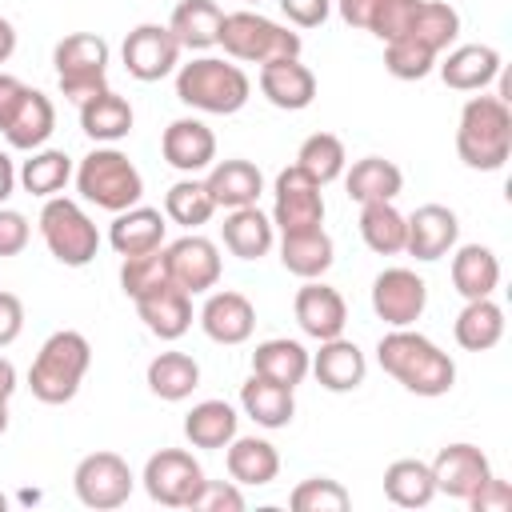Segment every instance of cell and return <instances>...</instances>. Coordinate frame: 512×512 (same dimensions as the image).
Segmentation results:
<instances>
[{
    "label": "cell",
    "mask_w": 512,
    "mask_h": 512,
    "mask_svg": "<svg viewBox=\"0 0 512 512\" xmlns=\"http://www.w3.org/2000/svg\"><path fill=\"white\" fill-rule=\"evenodd\" d=\"M76 192H80L88 204H96V208H104V212L116 216V212L140 204V196H144V176H140V168H136L120 148L104 144V148H92V152L76 164Z\"/></svg>",
    "instance_id": "5b68a950"
},
{
    "label": "cell",
    "mask_w": 512,
    "mask_h": 512,
    "mask_svg": "<svg viewBox=\"0 0 512 512\" xmlns=\"http://www.w3.org/2000/svg\"><path fill=\"white\" fill-rule=\"evenodd\" d=\"M464 504H468V508H476V512H508V508H512V484H508V480H500V476L492 472V476H488V480H484V484H480Z\"/></svg>",
    "instance_id": "816d5d0a"
},
{
    "label": "cell",
    "mask_w": 512,
    "mask_h": 512,
    "mask_svg": "<svg viewBox=\"0 0 512 512\" xmlns=\"http://www.w3.org/2000/svg\"><path fill=\"white\" fill-rule=\"evenodd\" d=\"M204 188L212 192L216 208H248L260 200L264 192V176L252 160L244 156H232V160H216L204 176Z\"/></svg>",
    "instance_id": "d4e9b609"
},
{
    "label": "cell",
    "mask_w": 512,
    "mask_h": 512,
    "mask_svg": "<svg viewBox=\"0 0 512 512\" xmlns=\"http://www.w3.org/2000/svg\"><path fill=\"white\" fill-rule=\"evenodd\" d=\"M252 80L240 64L224 56H192L188 64L176 68V100L208 112V116H232L248 104Z\"/></svg>",
    "instance_id": "3957f363"
},
{
    "label": "cell",
    "mask_w": 512,
    "mask_h": 512,
    "mask_svg": "<svg viewBox=\"0 0 512 512\" xmlns=\"http://www.w3.org/2000/svg\"><path fill=\"white\" fill-rule=\"evenodd\" d=\"M8 432V400H0V436Z\"/></svg>",
    "instance_id": "680465c9"
},
{
    "label": "cell",
    "mask_w": 512,
    "mask_h": 512,
    "mask_svg": "<svg viewBox=\"0 0 512 512\" xmlns=\"http://www.w3.org/2000/svg\"><path fill=\"white\" fill-rule=\"evenodd\" d=\"M12 188H16V168H12V156L0 152V204L12 196Z\"/></svg>",
    "instance_id": "9f6ffc18"
},
{
    "label": "cell",
    "mask_w": 512,
    "mask_h": 512,
    "mask_svg": "<svg viewBox=\"0 0 512 512\" xmlns=\"http://www.w3.org/2000/svg\"><path fill=\"white\" fill-rule=\"evenodd\" d=\"M168 216L160 208H144V204H132L124 212H116L112 228H108V244L120 252V256H136V252H152V248H164V224Z\"/></svg>",
    "instance_id": "f546056e"
},
{
    "label": "cell",
    "mask_w": 512,
    "mask_h": 512,
    "mask_svg": "<svg viewBox=\"0 0 512 512\" xmlns=\"http://www.w3.org/2000/svg\"><path fill=\"white\" fill-rule=\"evenodd\" d=\"M132 104L120 96V92H112V88H104V92H96V96H88L84 104H80V128H84V136H92L96 144H116V140H124L128 132H132Z\"/></svg>",
    "instance_id": "d6a6232c"
},
{
    "label": "cell",
    "mask_w": 512,
    "mask_h": 512,
    "mask_svg": "<svg viewBox=\"0 0 512 512\" xmlns=\"http://www.w3.org/2000/svg\"><path fill=\"white\" fill-rule=\"evenodd\" d=\"M344 188L356 204H372V200H396L404 188V172L400 164L384 160V156H364L344 172Z\"/></svg>",
    "instance_id": "8d00e7d4"
},
{
    "label": "cell",
    "mask_w": 512,
    "mask_h": 512,
    "mask_svg": "<svg viewBox=\"0 0 512 512\" xmlns=\"http://www.w3.org/2000/svg\"><path fill=\"white\" fill-rule=\"evenodd\" d=\"M16 180L24 184V192H28V196H40V200L60 196V192H64V184L72 180V156H68V152H60V148H36V152L20 164Z\"/></svg>",
    "instance_id": "b9f144b4"
},
{
    "label": "cell",
    "mask_w": 512,
    "mask_h": 512,
    "mask_svg": "<svg viewBox=\"0 0 512 512\" xmlns=\"http://www.w3.org/2000/svg\"><path fill=\"white\" fill-rule=\"evenodd\" d=\"M136 312H140L144 328L152 336H160V340H180L192 328V296L172 280H160L156 288L140 292L136 296Z\"/></svg>",
    "instance_id": "7402d4cb"
},
{
    "label": "cell",
    "mask_w": 512,
    "mask_h": 512,
    "mask_svg": "<svg viewBox=\"0 0 512 512\" xmlns=\"http://www.w3.org/2000/svg\"><path fill=\"white\" fill-rule=\"evenodd\" d=\"M324 184H316L304 168L288 164L280 176H276V188H272V228L284 236V232H304V228H320L324 224Z\"/></svg>",
    "instance_id": "8fae6325"
},
{
    "label": "cell",
    "mask_w": 512,
    "mask_h": 512,
    "mask_svg": "<svg viewBox=\"0 0 512 512\" xmlns=\"http://www.w3.org/2000/svg\"><path fill=\"white\" fill-rule=\"evenodd\" d=\"M308 372L328 392H356L364 384V376H368V360L352 340L332 336V340H320V352L312 356Z\"/></svg>",
    "instance_id": "cb8c5ba5"
},
{
    "label": "cell",
    "mask_w": 512,
    "mask_h": 512,
    "mask_svg": "<svg viewBox=\"0 0 512 512\" xmlns=\"http://www.w3.org/2000/svg\"><path fill=\"white\" fill-rule=\"evenodd\" d=\"M228 60H240V64H268V60H284V56H300L304 40L300 32L244 8V12H224V24H220V40Z\"/></svg>",
    "instance_id": "8992f818"
},
{
    "label": "cell",
    "mask_w": 512,
    "mask_h": 512,
    "mask_svg": "<svg viewBox=\"0 0 512 512\" xmlns=\"http://www.w3.org/2000/svg\"><path fill=\"white\" fill-rule=\"evenodd\" d=\"M236 424L240 416L228 400H200L184 416V436L192 448H228V440L236 436Z\"/></svg>",
    "instance_id": "f35d334b"
},
{
    "label": "cell",
    "mask_w": 512,
    "mask_h": 512,
    "mask_svg": "<svg viewBox=\"0 0 512 512\" xmlns=\"http://www.w3.org/2000/svg\"><path fill=\"white\" fill-rule=\"evenodd\" d=\"M296 168H304L316 184H332L344 176L348 168V152H344V140L336 132H312L300 148H296Z\"/></svg>",
    "instance_id": "ee69618b"
},
{
    "label": "cell",
    "mask_w": 512,
    "mask_h": 512,
    "mask_svg": "<svg viewBox=\"0 0 512 512\" xmlns=\"http://www.w3.org/2000/svg\"><path fill=\"white\" fill-rule=\"evenodd\" d=\"M204 480L208 476H204L200 460L192 452H184V448H160V452H152L148 464H144V476H140L144 492L156 504H164V508H192L196 496H200V488H204Z\"/></svg>",
    "instance_id": "9c48e42d"
},
{
    "label": "cell",
    "mask_w": 512,
    "mask_h": 512,
    "mask_svg": "<svg viewBox=\"0 0 512 512\" xmlns=\"http://www.w3.org/2000/svg\"><path fill=\"white\" fill-rule=\"evenodd\" d=\"M336 8L348 28L372 32L376 40L388 44L396 36H408V28L420 12V0H336Z\"/></svg>",
    "instance_id": "44dd1931"
},
{
    "label": "cell",
    "mask_w": 512,
    "mask_h": 512,
    "mask_svg": "<svg viewBox=\"0 0 512 512\" xmlns=\"http://www.w3.org/2000/svg\"><path fill=\"white\" fill-rule=\"evenodd\" d=\"M144 380H148V392H152V396L176 404V400H188V396L196 392V384H200V364H196L188 352H160V356H152Z\"/></svg>",
    "instance_id": "74e56055"
},
{
    "label": "cell",
    "mask_w": 512,
    "mask_h": 512,
    "mask_svg": "<svg viewBox=\"0 0 512 512\" xmlns=\"http://www.w3.org/2000/svg\"><path fill=\"white\" fill-rule=\"evenodd\" d=\"M240 408H244V416H252L260 428H288L292 416H296V396H292V388H284V384H276V380L252 372V376L240 384Z\"/></svg>",
    "instance_id": "4dcf8cb0"
},
{
    "label": "cell",
    "mask_w": 512,
    "mask_h": 512,
    "mask_svg": "<svg viewBox=\"0 0 512 512\" xmlns=\"http://www.w3.org/2000/svg\"><path fill=\"white\" fill-rule=\"evenodd\" d=\"M460 36V12L444 0H420V12L408 28V40H420L424 48H432L436 56ZM400 40V36H396Z\"/></svg>",
    "instance_id": "f6af8a7d"
},
{
    "label": "cell",
    "mask_w": 512,
    "mask_h": 512,
    "mask_svg": "<svg viewBox=\"0 0 512 512\" xmlns=\"http://www.w3.org/2000/svg\"><path fill=\"white\" fill-rule=\"evenodd\" d=\"M192 508H200V512H240L244 508V492H240L236 480H204V488H200Z\"/></svg>",
    "instance_id": "681fc988"
},
{
    "label": "cell",
    "mask_w": 512,
    "mask_h": 512,
    "mask_svg": "<svg viewBox=\"0 0 512 512\" xmlns=\"http://www.w3.org/2000/svg\"><path fill=\"white\" fill-rule=\"evenodd\" d=\"M292 312H296L300 332L312 336V340L344 336L348 304H344V296H340L332 284H324V280H304V288H300L296 300H292Z\"/></svg>",
    "instance_id": "d6986e66"
},
{
    "label": "cell",
    "mask_w": 512,
    "mask_h": 512,
    "mask_svg": "<svg viewBox=\"0 0 512 512\" xmlns=\"http://www.w3.org/2000/svg\"><path fill=\"white\" fill-rule=\"evenodd\" d=\"M376 364L412 396H448L456 384V360L412 328H392L376 344Z\"/></svg>",
    "instance_id": "6da1fadb"
},
{
    "label": "cell",
    "mask_w": 512,
    "mask_h": 512,
    "mask_svg": "<svg viewBox=\"0 0 512 512\" xmlns=\"http://www.w3.org/2000/svg\"><path fill=\"white\" fill-rule=\"evenodd\" d=\"M496 284H500V260L488 244H460L452 252V288L464 300L492 296Z\"/></svg>",
    "instance_id": "836d02e7"
},
{
    "label": "cell",
    "mask_w": 512,
    "mask_h": 512,
    "mask_svg": "<svg viewBox=\"0 0 512 512\" xmlns=\"http://www.w3.org/2000/svg\"><path fill=\"white\" fill-rule=\"evenodd\" d=\"M384 496L396 504V508H424L432 504L436 496V480H432V464L424 460H392L384 468Z\"/></svg>",
    "instance_id": "ab89813d"
},
{
    "label": "cell",
    "mask_w": 512,
    "mask_h": 512,
    "mask_svg": "<svg viewBox=\"0 0 512 512\" xmlns=\"http://www.w3.org/2000/svg\"><path fill=\"white\" fill-rule=\"evenodd\" d=\"M12 52H16V28L8 16H0V64H8Z\"/></svg>",
    "instance_id": "11a10c76"
},
{
    "label": "cell",
    "mask_w": 512,
    "mask_h": 512,
    "mask_svg": "<svg viewBox=\"0 0 512 512\" xmlns=\"http://www.w3.org/2000/svg\"><path fill=\"white\" fill-rule=\"evenodd\" d=\"M336 260V244L332 236L320 228H304V232H284L280 236V264L300 276V280H320Z\"/></svg>",
    "instance_id": "f1b7e54d"
},
{
    "label": "cell",
    "mask_w": 512,
    "mask_h": 512,
    "mask_svg": "<svg viewBox=\"0 0 512 512\" xmlns=\"http://www.w3.org/2000/svg\"><path fill=\"white\" fill-rule=\"evenodd\" d=\"M224 468H228V476L236 484L264 488V484H272L280 476V452L264 436H232L228 452H224Z\"/></svg>",
    "instance_id": "4316f807"
},
{
    "label": "cell",
    "mask_w": 512,
    "mask_h": 512,
    "mask_svg": "<svg viewBox=\"0 0 512 512\" xmlns=\"http://www.w3.org/2000/svg\"><path fill=\"white\" fill-rule=\"evenodd\" d=\"M120 60L132 80L152 84V80H164L168 72H176L180 44L168 24H136L120 44Z\"/></svg>",
    "instance_id": "4fadbf2b"
},
{
    "label": "cell",
    "mask_w": 512,
    "mask_h": 512,
    "mask_svg": "<svg viewBox=\"0 0 512 512\" xmlns=\"http://www.w3.org/2000/svg\"><path fill=\"white\" fill-rule=\"evenodd\" d=\"M428 308V284L412 268H384L372 280V312L388 328H412Z\"/></svg>",
    "instance_id": "5bb4252c"
},
{
    "label": "cell",
    "mask_w": 512,
    "mask_h": 512,
    "mask_svg": "<svg viewBox=\"0 0 512 512\" xmlns=\"http://www.w3.org/2000/svg\"><path fill=\"white\" fill-rule=\"evenodd\" d=\"M24 332V304L16 292H0V348H8Z\"/></svg>",
    "instance_id": "db71d44e"
},
{
    "label": "cell",
    "mask_w": 512,
    "mask_h": 512,
    "mask_svg": "<svg viewBox=\"0 0 512 512\" xmlns=\"http://www.w3.org/2000/svg\"><path fill=\"white\" fill-rule=\"evenodd\" d=\"M12 392H16V368L8 356H0V400H12Z\"/></svg>",
    "instance_id": "6f0895ef"
},
{
    "label": "cell",
    "mask_w": 512,
    "mask_h": 512,
    "mask_svg": "<svg viewBox=\"0 0 512 512\" xmlns=\"http://www.w3.org/2000/svg\"><path fill=\"white\" fill-rule=\"evenodd\" d=\"M212 212H216V200H212V192L204 188V180H196V176H184V180H176V184L164 192V216H168L172 224L188 228V232H196L200 224H208Z\"/></svg>",
    "instance_id": "7bdbcfd3"
},
{
    "label": "cell",
    "mask_w": 512,
    "mask_h": 512,
    "mask_svg": "<svg viewBox=\"0 0 512 512\" xmlns=\"http://www.w3.org/2000/svg\"><path fill=\"white\" fill-rule=\"evenodd\" d=\"M56 128V108L40 88L20 84L12 92V100L0 108V136L16 148V152H36L44 148V140Z\"/></svg>",
    "instance_id": "7c38bea8"
},
{
    "label": "cell",
    "mask_w": 512,
    "mask_h": 512,
    "mask_svg": "<svg viewBox=\"0 0 512 512\" xmlns=\"http://www.w3.org/2000/svg\"><path fill=\"white\" fill-rule=\"evenodd\" d=\"M60 92L72 104H84L88 96L108 88V40L96 32H72L52 52Z\"/></svg>",
    "instance_id": "ba28073f"
},
{
    "label": "cell",
    "mask_w": 512,
    "mask_h": 512,
    "mask_svg": "<svg viewBox=\"0 0 512 512\" xmlns=\"http://www.w3.org/2000/svg\"><path fill=\"white\" fill-rule=\"evenodd\" d=\"M384 68L396 76V80H424L432 68H436V52L424 48L420 40H388L384 44Z\"/></svg>",
    "instance_id": "7dc6e473"
},
{
    "label": "cell",
    "mask_w": 512,
    "mask_h": 512,
    "mask_svg": "<svg viewBox=\"0 0 512 512\" xmlns=\"http://www.w3.org/2000/svg\"><path fill=\"white\" fill-rule=\"evenodd\" d=\"M452 336L464 352H488L500 344L504 336V308L492 300V296H480V300H464L456 324H452Z\"/></svg>",
    "instance_id": "d590c367"
},
{
    "label": "cell",
    "mask_w": 512,
    "mask_h": 512,
    "mask_svg": "<svg viewBox=\"0 0 512 512\" xmlns=\"http://www.w3.org/2000/svg\"><path fill=\"white\" fill-rule=\"evenodd\" d=\"M496 76H500V52L492 44H456L440 64V80L456 92H484Z\"/></svg>",
    "instance_id": "484cf974"
},
{
    "label": "cell",
    "mask_w": 512,
    "mask_h": 512,
    "mask_svg": "<svg viewBox=\"0 0 512 512\" xmlns=\"http://www.w3.org/2000/svg\"><path fill=\"white\" fill-rule=\"evenodd\" d=\"M244 4H260V0H244Z\"/></svg>",
    "instance_id": "94428289"
},
{
    "label": "cell",
    "mask_w": 512,
    "mask_h": 512,
    "mask_svg": "<svg viewBox=\"0 0 512 512\" xmlns=\"http://www.w3.org/2000/svg\"><path fill=\"white\" fill-rule=\"evenodd\" d=\"M456 156L476 172H496L512 156V108L500 96H468L456 124Z\"/></svg>",
    "instance_id": "7a4b0ae2"
},
{
    "label": "cell",
    "mask_w": 512,
    "mask_h": 512,
    "mask_svg": "<svg viewBox=\"0 0 512 512\" xmlns=\"http://www.w3.org/2000/svg\"><path fill=\"white\" fill-rule=\"evenodd\" d=\"M28 236H32L28 216L0 204V256H20L28 248Z\"/></svg>",
    "instance_id": "f907efd6"
},
{
    "label": "cell",
    "mask_w": 512,
    "mask_h": 512,
    "mask_svg": "<svg viewBox=\"0 0 512 512\" xmlns=\"http://www.w3.org/2000/svg\"><path fill=\"white\" fill-rule=\"evenodd\" d=\"M348 504H352L348 488L340 480H332V476H308L288 496L292 512H344Z\"/></svg>",
    "instance_id": "bcb514c9"
},
{
    "label": "cell",
    "mask_w": 512,
    "mask_h": 512,
    "mask_svg": "<svg viewBox=\"0 0 512 512\" xmlns=\"http://www.w3.org/2000/svg\"><path fill=\"white\" fill-rule=\"evenodd\" d=\"M492 476V460L476 448V444H444L432 460V480H436V492L452 496V500H468L484 480Z\"/></svg>",
    "instance_id": "2e32d148"
},
{
    "label": "cell",
    "mask_w": 512,
    "mask_h": 512,
    "mask_svg": "<svg viewBox=\"0 0 512 512\" xmlns=\"http://www.w3.org/2000/svg\"><path fill=\"white\" fill-rule=\"evenodd\" d=\"M220 24H224V8L216 0H180L168 20L176 44L188 52H208L220 40Z\"/></svg>",
    "instance_id": "1f68e13d"
},
{
    "label": "cell",
    "mask_w": 512,
    "mask_h": 512,
    "mask_svg": "<svg viewBox=\"0 0 512 512\" xmlns=\"http://www.w3.org/2000/svg\"><path fill=\"white\" fill-rule=\"evenodd\" d=\"M160 280H168V264H164V248H152V252H136V256H124L120 260V288L124 296H140L148 288H156Z\"/></svg>",
    "instance_id": "c3c4849f"
},
{
    "label": "cell",
    "mask_w": 512,
    "mask_h": 512,
    "mask_svg": "<svg viewBox=\"0 0 512 512\" xmlns=\"http://www.w3.org/2000/svg\"><path fill=\"white\" fill-rule=\"evenodd\" d=\"M220 240L232 256L240 260H260L272 252L276 244V228H272V216H264L256 204L248 208H228L224 224H220Z\"/></svg>",
    "instance_id": "83f0119b"
},
{
    "label": "cell",
    "mask_w": 512,
    "mask_h": 512,
    "mask_svg": "<svg viewBox=\"0 0 512 512\" xmlns=\"http://www.w3.org/2000/svg\"><path fill=\"white\" fill-rule=\"evenodd\" d=\"M404 232L408 220L392 200H372L360 204V240L376 252V256H396L404 252Z\"/></svg>",
    "instance_id": "60d3db41"
},
{
    "label": "cell",
    "mask_w": 512,
    "mask_h": 512,
    "mask_svg": "<svg viewBox=\"0 0 512 512\" xmlns=\"http://www.w3.org/2000/svg\"><path fill=\"white\" fill-rule=\"evenodd\" d=\"M260 92L272 108L284 112H304L316 100V72L300 60V56H284V60H268L260 64Z\"/></svg>",
    "instance_id": "ffe728a7"
},
{
    "label": "cell",
    "mask_w": 512,
    "mask_h": 512,
    "mask_svg": "<svg viewBox=\"0 0 512 512\" xmlns=\"http://www.w3.org/2000/svg\"><path fill=\"white\" fill-rule=\"evenodd\" d=\"M308 364H312L308 348H304L300 340H288V336L260 340L256 352H252V372H256V376H268V380H276V384H284V388H292V392H296V384L308 376Z\"/></svg>",
    "instance_id": "e575fe53"
},
{
    "label": "cell",
    "mask_w": 512,
    "mask_h": 512,
    "mask_svg": "<svg viewBox=\"0 0 512 512\" xmlns=\"http://www.w3.org/2000/svg\"><path fill=\"white\" fill-rule=\"evenodd\" d=\"M72 488H76V500L84 508L108 512V508L128 504L136 476L120 452H88L72 472Z\"/></svg>",
    "instance_id": "30bf717a"
},
{
    "label": "cell",
    "mask_w": 512,
    "mask_h": 512,
    "mask_svg": "<svg viewBox=\"0 0 512 512\" xmlns=\"http://www.w3.org/2000/svg\"><path fill=\"white\" fill-rule=\"evenodd\" d=\"M40 236L48 244V252L68 264V268H84L96 260L100 252V232L92 224V216L68 200V196H48L40 208Z\"/></svg>",
    "instance_id": "52a82bcc"
},
{
    "label": "cell",
    "mask_w": 512,
    "mask_h": 512,
    "mask_svg": "<svg viewBox=\"0 0 512 512\" xmlns=\"http://www.w3.org/2000/svg\"><path fill=\"white\" fill-rule=\"evenodd\" d=\"M164 264H168V280L180 284L188 296H200V292L216 288L220 272H224L220 248L208 236H196V232L164 244Z\"/></svg>",
    "instance_id": "9a60e30c"
},
{
    "label": "cell",
    "mask_w": 512,
    "mask_h": 512,
    "mask_svg": "<svg viewBox=\"0 0 512 512\" xmlns=\"http://www.w3.org/2000/svg\"><path fill=\"white\" fill-rule=\"evenodd\" d=\"M0 508H8V496H4V492H0Z\"/></svg>",
    "instance_id": "91938a15"
},
{
    "label": "cell",
    "mask_w": 512,
    "mask_h": 512,
    "mask_svg": "<svg viewBox=\"0 0 512 512\" xmlns=\"http://www.w3.org/2000/svg\"><path fill=\"white\" fill-rule=\"evenodd\" d=\"M280 12L296 24V28H320L332 12V0H280Z\"/></svg>",
    "instance_id": "f5cc1de1"
},
{
    "label": "cell",
    "mask_w": 512,
    "mask_h": 512,
    "mask_svg": "<svg viewBox=\"0 0 512 512\" xmlns=\"http://www.w3.org/2000/svg\"><path fill=\"white\" fill-rule=\"evenodd\" d=\"M88 364H92L88 336L76 328H60L40 344V352L28 368V388L40 404H68L80 392Z\"/></svg>",
    "instance_id": "277c9868"
},
{
    "label": "cell",
    "mask_w": 512,
    "mask_h": 512,
    "mask_svg": "<svg viewBox=\"0 0 512 512\" xmlns=\"http://www.w3.org/2000/svg\"><path fill=\"white\" fill-rule=\"evenodd\" d=\"M200 328H204V336L208 340H216V344H244L248 336H252V328H256V308H252V300L244 296V292H232V288H220V292H212L208 300H204V308H200Z\"/></svg>",
    "instance_id": "603a6c76"
},
{
    "label": "cell",
    "mask_w": 512,
    "mask_h": 512,
    "mask_svg": "<svg viewBox=\"0 0 512 512\" xmlns=\"http://www.w3.org/2000/svg\"><path fill=\"white\" fill-rule=\"evenodd\" d=\"M408 220V232H404V252L416 256V260H440L456 248L460 240V220L448 204H420Z\"/></svg>",
    "instance_id": "ac0fdd59"
},
{
    "label": "cell",
    "mask_w": 512,
    "mask_h": 512,
    "mask_svg": "<svg viewBox=\"0 0 512 512\" xmlns=\"http://www.w3.org/2000/svg\"><path fill=\"white\" fill-rule=\"evenodd\" d=\"M160 152H164V160H168L176 172H184V176L208 172V168L216 164V132H212L204 120H196V116H180V120H172V124L164 128Z\"/></svg>",
    "instance_id": "e0dca14e"
}]
</instances>
